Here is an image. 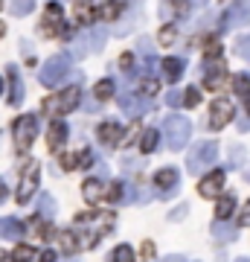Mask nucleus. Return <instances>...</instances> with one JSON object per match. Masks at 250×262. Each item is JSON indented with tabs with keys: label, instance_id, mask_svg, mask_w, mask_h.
Here are the masks:
<instances>
[{
	"label": "nucleus",
	"instance_id": "f257e3e1",
	"mask_svg": "<svg viewBox=\"0 0 250 262\" xmlns=\"http://www.w3.org/2000/svg\"><path fill=\"white\" fill-rule=\"evenodd\" d=\"M113 213H79L76 215V230H82L84 236V248H93L102 236H108L113 230Z\"/></svg>",
	"mask_w": 250,
	"mask_h": 262
},
{
	"label": "nucleus",
	"instance_id": "f03ea898",
	"mask_svg": "<svg viewBox=\"0 0 250 262\" xmlns=\"http://www.w3.org/2000/svg\"><path fill=\"white\" fill-rule=\"evenodd\" d=\"M163 134H166V146L172 151H180L192 137V122L180 117V114H169L166 122H163Z\"/></svg>",
	"mask_w": 250,
	"mask_h": 262
},
{
	"label": "nucleus",
	"instance_id": "7ed1b4c3",
	"mask_svg": "<svg viewBox=\"0 0 250 262\" xmlns=\"http://www.w3.org/2000/svg\"><path fill=\"white\" fill-rule=\"evenodd\" d=\"M215 163H218V143L215 140L198 143L192 149V155L186 158V169H189L192 175H201V172H207V169L215 166Z\"/></svg>",
	"mask_w": 250,
	"mask_h": 262
},
{
	"label": "nucleus",
	"instance_id": "20e7f679",
	"mask_svg": "<svg viewBox=\"0 0 250 262\" xmlns=\"http://www.w3.org/2000/svg\"><path fill=\"white\" fill-rule=\"evenodd\" d=\"M12 137H15V151H18V155H27V151L32 149V143H35V137H38V120L32 114L18 117L15 125H12Z\"/></svg>",
	"mask_w": 250,
	"mask_h": 262
},
{
	"label": "nucleus",
	"instance_id": "39448f33",
	"mask_svg": "<svg viewBox=\"0 0 250 262\" xmlns=\"http://www.w3.org/2000/svg\"><path fill=\"white\" fill-rule=\"evenodd\" d=\"M67 76H70V56H67V53H58V56H53L50 61H44L38 79H41V84H47V88H56V84L64 82Z\"/></svg>",
	"mask_w": 250,
	"mask_h": 262
},
{
	"label": "nucleus",
	"instance_id": "423d86ee",
	"mask_svg": "<svg viewBox=\"0 0 250 262\" xmlns=\"http://www.w3.org/2000/svg\"><path fill=\"white\" fill-rule=\"evenodd\" d=\"M38 181H41V166L32 160V163H27L24 172H20V184H18V189H15V201H18V204H29V201H32V195L38 192Z\"/></svg>",
	"mask_w": 250,
	"mask_h": 262
},
{
	"label": "nucleus",
	"instance_id": "0eeeda50",
	"mask_svg": "<svg viewBox=\"0 0 250 262\" xmlns=\"http://www.w3.org/2000/svg\"><path fill=\"white\" fill-rule=\"evenodd\" d=\"M79 102H82V88L79 84H70V88H64L58 96H53V99H47L44 102V111H58V114H70L79 108Z\"/></svg>",
	"mask_w": 250,
	"mask_h": 262
},
{
	"label": "nucleus",
	"instance_id": "6e6552de",
	"mask_svg": "<svg viewBox=\"0 0 250 262\" xmlns=\"http://www.w3.org/2000/svg\"><path fill=\"white\" fill-rule=\"evenodd\" d=\"M250 24V0H236L230 9L224 12L221 29H239Z\"/></svg>",
	"mask_w": 250,
	"mask_h": 262
},
{
	"label": "nucleus",
	"instance_id": "1a4fd4ad",
	"mask_svg": "<svg viewBox=\"0 0 250 262\" xmlns=\"http://www.w3.org/2000/svg\"><path fill=\"white\" fill-rule=\"evenodd\" d=\"M120 111L125 114V117H131V120H137V117H143L146 111H151V102H148L146 96L122 94L120 96Z\"/></svg>",
	"mask_w": 250,
	"mask_h": 262
},
{
	"label": "nucleus",
	"instance_id": "9d476101",
	"mask_svg": "<svg viewBox=\"0 0 250 262\" xmlns=\"http://www.w3.org/2000/svg\"><path fill=\"white\" fill-rule=\"evenodd\" d=\"M233 114H236V108H233L230 99H215V102L210 105V125H213L215 131L224 128V125L233 120Z\"/></svg>",
	"mask_w": 250,
	"mask_h": 262
},
{
	"label": "nucleus",
	"instance_id": "9b49d317",
	"mask_svg": "<svg viewBox=\"0 0 250 262\" xmlns=\"http://www.w3.org/2000/svg\"><path fill=\"white\" fill-rule=\"evenodd\" d=\"M224 187V169H213V172H207L204 178L198 181V195L204 198H218Z\"/></svg>",
	"mask_w": 250,
	"mask_h": 262
},
{
	"label": "nucleus",
	"instance_id": "f8f14e48",
	"mask_svg": "<svg viewBox=\"0 0 250 262\" xmlns=\"http://www.w3.org/2000/svg\"><path fill=\"white\" fill-rule=\"evenodd\" d=\"M105 41H108V32L105 29H90L87 35L79 38V44H76V53L84 56V53H99L105 47Z\"/></svg>",
	"mask_w": 250,
	"mask_h": 262
},
{
	"label": "nucleus",
	"instance_id": "ddd939ff",
	"mask_svg": "<svg viewBox=\"0 0 250 262\" xmlns=\"http://www.w3.org/2000/svg\"><path fill=\"white\" fill-rule=\"evenodd\" d=\"M224 76H227V64H224L221 58H210V61H207V73H204V88L218 91L221 82H224Z\"/></svg>",
	"mask_w": 250,
	"mask_h": 262
},
{
	"label": "nucleus",
	"instance_id": "4468645a",
	"mask_svg": "<svg viewBox=\"0 0 250 262\" xmlns=\"http://www.w3.org/2000/svg\"><path fill=\"white\" fill-rule=\"evenodd\" d=\"M82 195H84V201L90 207H99L102 204V198H105V184L99 178H87L82 184Z\"/></svg>",
	"mask_w": 250,
	"mask_h": 262
},
{
	"label": "nucleus",
	"instance_id": "2eb2a0df",
	"mask_svg": "<svg viewBox=\"0 0 250 262\" xmlns=\"http://www.w3.org/2000/svg\"><path fill=\"white\" fill-rule=\"evenodd\" d=\"M122 134H125V131L120 128V122H102V125L96 128V137H99L105 146H117V143H122Z\"/></svg>",
	"mask_w": 250,
	"mask_h": 262
},
{
	"label": "nucleus",
	"instance_id": "dca6fc26",
	"mask_svg": "<svg viewBox=\"0 0 250 262\" xmlns=\"http://www.w3.org/2000/svg\"><path fill=\"white\" fill-rule=\"evenodd\" d=\"M93 18H96V6H93V0H76V24L90 27Z\"/></svg>",
	"mask_w": 250,
	"mask_h": 262
},
{
	"label": "nucleus",
	"instance_id": "f3484780",
	"mask_svg": "<svg viewBox=\"0 0 250 262\" xmlns=\"http://www.w3.org/2000/svg\"><path fill=\"white\" fill-rule=\"evenodd\" d=\"M67 140V125L61 120H53V125H50V134H47V143H50V149L56 151L61 149V143Z\"/></svg>",
	"mask_w": 250,
	"mask_h": 262
},
{
	"label": "nucleus",
	"instance_id": "a211bd4d",
	"mask_svg": "<svg viewBox=\"0 0 250 262\" xmlns=\"http://www.w3.org/2000/svg\"><path fill=\"white\" fill-rule=\"evenodd\" d=\"M24 99V84H20L18 67H9V105H20Z\"/></svg>",
	"mask_w": 250,
	"mask_h": 262
},
{
	"label": "nucleus",
	"instance_id": "6ab92c4d",
	"mask_svg": "<svg viewBox=\"0 0 250 262\" xmlns=\"http://www.w3.org/2000/svg\"><path fill=\"white\" fill-rule=\"evenodd\" d=\"M184 58H163V76H166L169 82L175 84L180 76H184Z\"/></svg>",
	"mask_w": 250,
	"mask_h": 262
},
{
	"label": "nucleus",
	"instance_id": "aec40b11",
	"mask_svg": "<svg viewBox=\"0 0 250 262\" xmlns=\"http://www.w3.org/2000/svg\"><path fill=\"white\" fill-rule=\"evenodd\" d=\"M24 225L18 219H0V239H20Z\"/></svg>",
	"mask_w": 250,
	"mask_h": 262
},
{
	"label": "nucleus",
	"instance_id": "412c9836",
	"mask_svg": "<svg viewBox=\"0 0 250 262\" xmlns=\"http://www.w3.org/2000/svg\"><path fill=\"white\" fill-rule=\"evenodd\" d=\"M154 184H157L160 189H175L177 187V169L175 166L160 169L157 175H154Z\"/></svg>",
	"mask_w": 250,
	"mask_h": 262
},
{
	"label": "nucleus",
	"instance_id": "4be33fe9",
	"mask_svg": "<svg viewBox=\"0 0 250 262\" xmlns=\"http://www.w3.org/2000/svg\"><path fill=\"white\" fill-rule=\"evenodd\" d=\"M236 210V195H221L218 198V207H215V222H227Z\"/></svg>",
	"mask_w": 250,
	"mask_h": 262
},
{
	"label": "nucleus",
	"instance_id": "5701e85b",
	"mask_svg": "<svg viewBox=\"0 0 250 262\" xmlns=\"http://www.w3.org/2000/svg\"><path fill=\"white\" fill-rule=\"evenodd\" d=\"M53 24H61V6H58L56 0H53V3H47V12H44V32L47 35H50V32H53Z\"/></svg>",
	"mask_w": 250,
	"mask_h": 262
},
{
	"label": "nucleus",
	"instance_id": "b1692460",
	"mask_svg": "<svg viewBox=\"0 0 250 262\" xmlns=\"http://www.w3.org/2000/svg\"><path fill=\"white\" fill-rule=\"evenodd\" d=\"M56 239H58V248H61L64 253H76V248H79V236H76V230H58Z\"/></svg>",
	"mask_w": 250,
	"mask_h": 262
},
{
	"label": "nucleus",
	"instance_id": "393cba45",
	"mask_svg": "<svg viewBox=\"0 0 250 262\" xmlns=\"http://www.w3.org/2000/svg\"><path fill=\"white\" fill-rule=\"evenodd\" d=\"M125 12V3L122 0H108V3H102V9L96 12V15H102L105 20H117Z\"/></svg>",
	"mask_w": 250,
	"mask_h": 262
},
{
	"label": "nucleus",
	"instance_id": "a878e982",
	"mask_svg": "<svg viewBox=\"0 0 250 262\" xmlns=\"http://www.w3.org/2000/svg\"><path fill=\"white\" fill-rule=\"evenodd\" d=\"M213 236H215V239H221V242H233V239L239 236V227L224 225V222H215V225H213Z\"/></svg>",
	"mask_w": 250,
	"mask_h": 262
},
{
	"label": "nucleus",
	"instance_id": "bb28decb",
	"mask_svg": "<svg viewBox=\"0 0 250 262\" xmlns=\"http://www.w3.org/2000/svg\"><path fill=\"white\" fill-rule=\"evenodd\" d=\"M140 149H143V155H151V151L157 149V131L154 128L143 131V137H140Z\"/></svg>",
	"mask_w": 250,
	"mask_h": 262
},
{
	"label": "nucleus",
	"instance_id": "cd10ccee",
	"mask_svg": "<svg viewBox=\"0 0 250 262\" xmlns=\"http://www.w3.org/2000/svg\"><path fill=\"white\" fill-rule=\"evenodd\" d=\"M38 210H41V219H53L56 215V201H53L50 192H44V195L38 198Z\"/></svg>",
	"mask_w": 250,
	"mask_h": 262
},
{
	"label": "nucleus",
	"instance_id": "c85d7f7f",
	"mask_svg": "<svg viewBox=\"0 0 250 262\" xmlns=\"http://www.w3.org/2000/svg\"><path fill=\"white\" fill-rule=\"evenodd\" d=\"M93 96H96V99H111L113 96V82L111 79H99V82H96V88H93Z\"/></svg>",
	"mask_w": 250,
	"mask_h": 262
},
{
	"label": "nucleus",
	"instance_id": "c756f323",
	"mask_svg": "<svg viewBox=\"0 0 250 262\" xmlns=\"http://www.w3.org/2000/svg\"><path fill=\"white\" fill-rule=\"evenodd\" d=\"M111 262H134V248H131V245H120V248L111 253Z\"/></svg>",
	"mask_w": 250,
	"mask_h": 262
},
{
	"label": "nucleus",
	"instance_id": "7c9ffc66",
	"mask_svg": "<svg viewBox=\"0 0 250 262\" xmlns=\"http://www.w3.org/2000/svg\"><path fill=\"white\" fill-rule=\"evenodd\" d=\"M233 91H236L241 99H247L250 96V76H236V79H233Z\"/></svg>",
	"mask_w": 250,
	"mask_h": 262
},
{
	"label": "nucleus",
	"instance_id": "2f4dec72",
	"mask_svg": "<svg viewBox=\"0 0 250 262\" xmlns=\"http://www.w3.org/2000/svg\"><path fill=\"white\" fill-rule=\"evenodd\" d=\"M32 256H35V248H29V245H18L12 251V262H29Z\"/></svg>",
	"mask_w": 250,
	"mask_h": 262
},
{
	"label": "nucleus",
	"instance_id": "473e14b6",
	"mask_svg": "<svg viewBox=\"0 0 250 262\" xmlns=\"http://www.w3.org/2000/svg\"><path fill=\"white\" fill-rule=\"evenodd\" d=\"M32 6H35V0H12V15H29L32 12Z\"/></svg>",
	"mask_w": 250,
	"mask_h": 262
},
{
	"label": "nucleus",
	"instance_id": "72a5a7b5",
	"mask_svg": "<svg viewBox=\"0 0 250 262\" xmlns=\"http://www.w3.org/2000/svg\"><path fill=\"white\" fill-rule=\"evenodd\" d=\"M236 56H241L244 61H250V35H241L236 41Z\"/></svg>",
	"mask_w": 250,
	"mask_h": 262
},
{
	"label": "nucleus",
	"instance_id": "f704fd0d",
	"mask_svg": "<svg viewBox=\"0 0 250 262\" xmlns=\"http://www.w3.org/2000/svg\"><path fill=\"white\" fill-rule=\"evenodd\" d=\"M233 155H230V166L233 169H241V163H244V160H247V151L241 149V146H233Z\"/></svg>",
	"mask_w": 250,
	"mask_h": 262
},
{
	"label": "nucleus",
	"instance_id": "c9c22d12",
	"mask_svg": "<svg viewBox=\"0 0 250 262\" xmlns=\"http://www.w3.org/2000/svg\"><path fill=\"white\" fill-rule=\"evenodd\" d=\"M140 94H143V96L157 94V79H151V76H146V79L140 82Z\"/></svg>",
	"mask_w": 250,
	"mask_h": 262
},
{
	"label": "nucleus",
	"instance_id": "e433bc0d",
	"mask_svg": "<svg viewBox=\"0 0 250 262\" xmlns=\"http://www.w3.org/2000/svg\"><path fill=\"white\" fill-rule=\"evenodd\" d=\"M58 163H61V169H67V172H70V169L79 166V155H73V151H64V155L58 158Z\"/></svg>",
	"mask_w": 250,
	"mask_h": 262
},
{
	"label": "nucleus",
	"instance_id": "4c0bfd02",
	"mask_svg": "<svg viewBox=\"0 0 250 262\" xmlns=\"http://www.w3.org/2000/svg\"><path fill=\"white\" fill-rule=\"evenodd\" d=\"M175 35H177L175 27H163L157 32V41H160V44H172V41H175Z\"/></svg>",
	"mask_w": 250,
	"mask_h": 262
},
{
	"label": "nucleus",
	"instance_id": "58836bf2",
	"mask_svg": "<svg viewBox=\"0 0 250 262\" xmlns=\"http://www.w3.org/2000/svg\"><path fill=\"white\" fill-rule=\"evenodd\" d=\"M198 102H201V94H198L195 88H189V91L184 94V105H186V108H195Z\"/></svg>",
	"mask_w": 250,
	"mask_h": 262
},
{
	"label": "nucleus",
	"instance_id": "ea45409f",
	"mask_svg": "<svg viewBox=\"0 0 250 262\" xmlns=\"http://www.w3.org/2000/svg\"><path fill=\"white\" fill-rule=\"evenodd\" d=\"M122 189H125V184H113V187L108 189V201L120 204V201H122Z\"/></svg>",
	"mask_w": 250,
	"mask_h": 262
},
{
	"label": "nucleus",
	"instance_id": "a19ab883",
	"mask_svg": "<svg viewBox=\"0 0 250 262\" xmlns=\"http://www.w3.org/2000/svg\"><path fill=\"white\" fill-rule=\"evenodd\" d=\"M215 53L221 56V44H218V41H207V61H210V58H213Z\"/></svg>",
	"mask_w": 250,
	"mask_h": 262
},
{
	"label": "nucleus",
	"instance_id": "79ce46f5",
	"mask_svg": "<svg viewBox=\"0 0 250 262\" xmlns=\"http://www.w3.org/2000/svg\"><path fill=\"white\" fill-rule=\"evenodd\" d=\"M120 67H122V70H134V56H131V53H122V56H120Z\"/></svg>",
	"mask_w": 250,
	"mask_h": 262
},
{
	"label": "nucleus",
	"instance_id": "37998d69",
	"mask_svg": "<svg viewBox=\"0 0 250 262\" xmlns=\"http://www.w3.org/2000/svg\"><path fill=\"white\" fill-rule=\"evenodd\" d=\"M166 102L172 105V108H175V105H180V94H177V91H172V94L166 96Z\"/></svg>",
	"mask_w": 250,
	"mask_h": 262
},
{
	"label": "nucleus",
	"instance_id": "c03bdc74",
	"mask_svg": "<svg viewBox=\"0 0 250 262\" xmlns=\"http://www.w3.org/2000/svg\"><path fill=\"white\" fill-rule=\"evenodd\" d=\"M239 225H250V201H247V204H244V213H241Z\"/></svg>",
	"mask_w": 250,
	"mask_h": 262
},
{
	"label": "nucleus",
	"instance_id": "a18cd8bd",
	"mask_svg": "<svg viewBox=\"0 0 250 262\" xmlns=\"http://www.w3.org/2000/svg\"><path fill=\"white\" fill-rule=\"evenodd\" d=\"M93 158H90V151H82V158H79V166H90Z\"/></svg>",
	"mask_w": 250,
	"mask_h": 262
},
{
	"label": "nucleus",
	"instance_id": "49530a36",
	"mask_svg": "<svg viewBox=\"0 0 250 262\" xmlns=\"http://www.w3.org/2000/svg\"><path fill=\"white\" fill-rule=\"evenodd\" d=\"M143 256H146V259H151V256H154V245H151V242L143 245Z\"/></svg>",
	"mask_w": 250,
	"mask_h": 262
},
{
	"label": "nucleus",
	"instance_id": "de8ad7c7",
	"mask_svg": "<svg viewBox=\"0 0 250 262\" xmlns=\"http://www.w3.org/2000/svg\"><path fill=\"white\" fill-rule=\"evenodd\" d=\"M41 262H56V251H44L41 253Z\"/></svg>",
	"mask_w": 250,
	"mask_h": 262
},
{
	"label": "nucleus",
	"instance_id": "09e8293b",
	"mask_svg": "<svg viewBox=\"0 0 250 262\" xmlns=\"http://www.w3.org/2000/svg\"><path fill=\"white\" fill-rule=\"evenodd\" d=\"M6 201V184H3V178H0V204Z\"/></svg>",
	"mask_w": 250,
	"mask_h": 262
},
{
	"label": "nucleus",
	"instance_id": "8fccbe9b",
	"mask_svg": "<svg viewBox=\"0 0 250 262\" xmlns=\"http://www.w3.org/2000/svg\"><path fill=\"white\" fill-rule=\"evenodd\" d=\"M163 262H186V259H184V256H180V253H175V256H166V259H163Z\"/></svg>",
	"mask_w": 250,
	"mask_h": 262
},
{
	"label": "nucleus",
	"instance_id": "3c124183",
	"mask_svg": "<svg viewBox=\"0 0 250 262\" xmlns=\"http://www.w3.org/2000/svg\"><path fill=\"white\" fill-rule=\"evenodd\" d=\"M236 262H250V259H247V256H244V259H236Z\"/></svg>",
	"mask_w": 250,
	"mask_h": 262
},
{
	"label": "nucleus",
	"instance_id": "603ef678",
	"mask_svg": "<svg viewBox=\"0 0 250 262\" xmlns=\"http://www.w3.org/2000/svg\"><path fill=\"white\" fill-rule=\"evenodd\" d=\"M0 94H3V79H0Z\"/></svg>",
	"mask_w": 250,
	"mask_h": 262
},
{
	"label": "nucleus",
	"instance_id": "864d4df0",
	"mask_svg": "<svg viewBox=\"0 0 250 262\" xmlns=\"http://www.w3.org/2000/svg\"><path fill=\"white\" fill-rule=\"evenodd\" d=\"M3 256H6V253H3V251H0V262H3Z\"/></svg>",
	"mask_w": 250,
	"mask_h": 262
},
{
	"label": "nucleus",
	"instance_id": "5fc2aeb1",
	"mask_svg": "<svg viewBox=\"0 0 250 262\" xmlns=\"http://www.w3.org/2000/svg\"><path fill=\"white\" fill-rule=\"evenodd\" d=\"M247 111H250V96H247Z\"/></svg>",
	"mask_w": 250,
	"mask_h": 262
},
{
	"label": "nucleus",
	"instance_id": "6e6d98bb",
	"mask_svg": "<svg viewBox=\"0 0 250 262\" xmlns=\"http://www.w3.org/2000/svg\"><path fill=\"white\" fill-rule=\"evenodd\" d=\"M0 35H3V24H0Z\"/></svg>",
	"mask_w": 250,
	"mask_h": 262
},
{
	"label": "nucleus",
	"instance_id": "4d7b16f0",
	"mask_svg": "<svg viewBox=\"0 0 250 262\" xmlns=\"http://www.w3.org/2000/svg\"><path fill=\"white\" fill-rule=\"evenodd\" d=\"M198 3H207V0H198Z\"/></svg>",
	"mask_w": 250,
	"mask_h": 262
},
{
	"label": "nucleus",
	"instance_id": "13d9d810",
	"mask_svg": "<svg viewBox=\"0 0 250 262\" xmlns=\"http://www.w3.org/2000/svg\"><path fill=\"white\" fill-rule=\"evenodd\" d=\"M175 3H184V0H175Z\"/></svg>",
	"mask_w": 250,
	"mask_h": 262
},
{
	"label": "nucleus",
	"instance_id": "bf43d9fd",
	"mask_svg": "<svg viewBox=\"0 0 250 262\" xmlns=\"http://www.w3.org/2000/svg\"><path fill=\"white\" fill-rule=\"evenodd\" d=\"M0 6H3V0H0Z\"/></svg>",
	"mask_w": 250,
	"mask_h": 262
}]
</instances>
